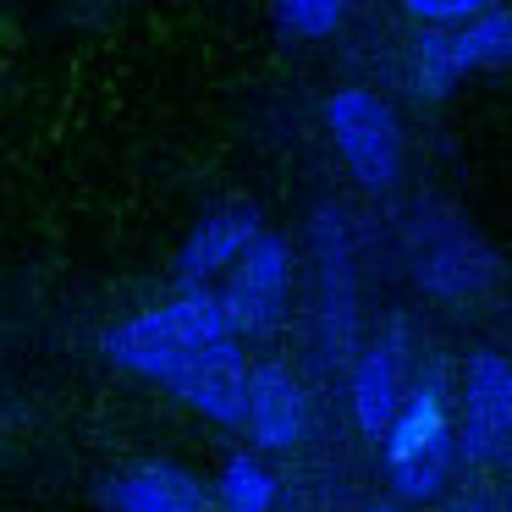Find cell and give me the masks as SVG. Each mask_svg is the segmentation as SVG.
<instances>
[{
	"label": "cell",
	"instance_id": "cell-7",
	"mask_svg": "<svg viewBox=\"0 0 512 512\" xmlns=\"http://www.w3.org/2000/svg\"><path fill=\"white\" fill-rule=\"evenodd\" d=\"M314 259H320V320H325V358H342L353 347V314H358V287H353V254H347V215L336 204L314 210Z\"/></svg>",
	"mask_w": 512,
	"mask_h": 512
},
{
	"label": "cell",
	"instance_id": "cell-14",
	"mask_svg": "<svg viewBox=\"0 0 512 512\" xmlns=\"http://www.w3.org/2000/svg\"><path fill=\"white\" fill-rule=\"evenodd\" d=\"M210 501H221V512H270L276 507V474L259 457L237 452V457H226L221 485H215Z\"/></svg>",
	"mask_w": 512,
	"mask_h": 512
},
{
	"label": "cell",
	"instance_id": "cell-13",
	"mask_svg": "<svg viewBox=\"0 0 512 512\" xmlns=\"http://www.w3.org/2000/svg\"><path fill=\"white\" fill-rule=\"evenodd\" d=\"M452 39V61L457 72H485V67H501V61L512 56V12H501V6H485V12L474 17L468 28H457Z\"/></svg>",
	"mask_w": 512,
	"mask_h": 512
},
{
	"label": "cell",
	"instance_id": "cell-19",
	"mask_svg": "<svg viewBox=\"0 0 512 512\" xmlns=\"http://www.w3.org/2000/svg\"><path fill=\"white\" fill-rule=\"evenodd\" d=\"M364 512H402V507H364Z\"/></svg>",
	"mask_w": 512,
	"mask_h": 512
},
{
	"label": "cell",
	"instance_id": "cell-5",
	"mask_svg": "<svg viewBox=\"0 0 512 512\" xmlns=\"http://www.w3.org/2000/svg\"><path fill=\"white\" fill-rule=\"evenodd\" d=\"M457 452L479 468H496L512 446V369L501 353H474L463 380V424H457Z\"/></svg>",
	"mask_w": 512,
	"mask_h": 512
},
{
	"label": "cell",
	"instance_id": "cell-8",
	"mask_svg": "<svg viewBox=\"0 0 512 512\" xmlns=\"http://www.w3.org/2000/svg\"><path fill=\"white\" fill-rule=\"evenodd\" d=\"M259 232H265V221H259V204L254 199L215 204V210L188 232V243H182V254H177L182 292H210V281L221 276V270H232L237 254H243Z\"/></svg>",
	"mask_w": 512,
	"mask_h": 512
},
{
	"label": "cell",
	"instance_id": "cell-11",
	"mask_svg": "<svg viewBox=\"0 0 512 512\" xmlns=\"http://www.w3.org/2000/svg\"><path fill=\"white\" fill-rule=\"evenodd\" d=\"M490 281H496V254L468 226L446 221L424 237V248H419V287L424 292H435V298H474Z\"/></svg>",
	"mask_w": 512,
	"mask_h": 512
},
{
	"label": "cell",
	"instance_id": "cell-12",
	"mask_svg": "<svg viewBox=\"0 0 512 512\" xmlns=\"http://www.w3.org/2000/svg\"><path fill=\"white\" fill-rule=\"evenodd\" d=\"M100 496L111 512H215L204 479L182 463H133L105 479Z\"/></svg>",
	"mask_w": 512,
	"mask_h": 512
},
{
	"label": "cell",
	"instance_id": "cell-6",
	"mask_svg": "<svg viewBox=\"0 0 512 512\" xmlns=\"http://www.w3.org/2000/svg\"><path fill=\"white\" fill-rule=\"evenodd\" d=\"M160 386H171V397L188 402L193 413H204L210 424H243L248 402V353L237 336H215L204 342L188 364H177Z\"/></svg>",
	"mask_w": 512,
	"mask_h": 512
},
{
	"label": "cell",
	"instance_id": "cell-2",
	"mask_svg": "<svg viewBox=\"0 0 512 512\" xmlns=\"http://www.w3.org/2000/svg\"><path fill=\"white\" fill-rule=\"evenodd\" d=\"M215 336H232L221 320V303L215 292H182V298L160 303V309H144L133 320L111 325L100 336V353L111 358L116 369L127 375H144V380H166L177 364H188L204 342Z\"/></svg>",
	"mask_w": 512,
	"mask_h": 512
},
{
	"label": "cell",
	"instance_id": "cell-16",
	"mask_svg": "<svg viewBox=\"0 0 512 512\" xmlns=\"http://www.w3.org/2000/svg\"><path fill=\"white\" fill-rule=\"evenodd\" d=\"M347 23L342 0H281L276 6V28L292 39H325Z\"/></svg>",
	"mask_w": 512,
	"mask_h": 512
},
{
	"label": "cell",
	"instance_id": "cell-9",
	"mask_svg": "<svg viewBox=\"0 0 512 512\" xmlns=\"http://www.w3.org/2000/svg\"><path fill=\"white\" fill-rule=\"evenodd\" d=\"M243 430L259 452H292L309 430V397L298 375L281 364L248 369V402H243Z\"/></svg>",
	"mask_w": 512,
	"mask_h": 512
},
{
	"label": "cell",
	"instance_id": "cell-3",
	"mask_svg": "<svg viewBox=\"0 0 512 512\" xmlns=\"http://www.w3.org/2000/svg\"><path fill=\"white\" fill-rule=\"evenodd\" d=\"M325 133H331L342 166L353 171L358 188L391 193L402 177V122L397 105L380 100L375 89H336L325 100Z\"/></svg>",
	"mask_w": 512,
	"mask_h": 512
},
{
	"label": "cell",
	"instance_id": "cell-4",
	"mask_svg": "<svg viewBox=\"0 0 512 512\" xmlns=\"http://www.w3.org/2000/svg\"><path fill=\"white\" fill-rule=\"evenodd\" d=\"M287 287H292V248L276 232H259L237 254V265L226 270V287L215 292L226 331L232 336L237 331H248V336L270 331L287 314Z\"/></svg>",
	"mask_w": 512,
	"mask_h": 512
},
{
	"label": "cell",
	"instance_id": "cell-1",
	"mask_svg": "<svg viewBox=\"0 0 512 512\" xmlns=\"http://www.w3.org/2000/svg\"><path fill=\"white\" fill-rule=\"evenodd\" d=\"M380 441H386V479L402 501L441 496L457 463V435H452V413H446V380L435 364L430 375L413 380V391H402Z\"/></svg>",
	"mask_w": 512,
	"mask_h": 512
},
{
	"label": "cell",
	"instance_id": "cell-18",
	"mask_svg": "<svg viewBox=\"0 0 512 512\" xmlns=\"http://www.w3.org/2000/svg\"><path fill=\"white\" fill-rule=\"evenodd\" d=\"M441 512H501V507L490 496H457V501H446Z\"/></svg>",
	"mask_w": 512,
	"mask_h": 512
},
{
	"label": "cell",
	"instance_id": "cell-17",
	"mask_svg": "<svg viewBox=\"0 0 512 512\" xmlns=\"http://www.w3.org/2000/svg\"><path fill=\"white\" fill-rule=\"evenodd\" d=\"M479 12H485V0H408V17L419 28H435V34H446V28H468Z\"/></svg>",
	"mask_w": 512,
	"mask_h": 512
},
{
	"label": "cell",
	"instance_id": "cell-15",
	"mask_svg": "<svg viewBox=\"0 0 512 512\" xmlns=\"http://www.w3.org/2000/svg\"><path fill=\"white\" fill-rule=\"evenodd\" d=\"M408 78H413V94H419V100H446V94L463 83V72H457V61H452V39L435 34V28H419V39H413V50H408Z\"/></svg>",
	"mask_w": 512,
	"mask_h": 512
},
{
	"label": "cell",
	"instance_id": "cell-10",
	"mask_svg": "<svg viewBox=\"0 0 512 512\" xmlns=\"http://www.w3.org/2000/svg\"><path fill=\"white\" fill-rule=\"evenodd\" d=\"M402 369H408V320H391L380 342L353 364V419L369 441H380L402 402Z\"/></svg>",
	"mask_w": 512,
	"mask_h": 512
}]
</instances>
